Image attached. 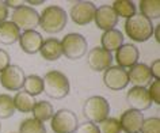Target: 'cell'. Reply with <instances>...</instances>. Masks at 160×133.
<instances>
[{
    "label": "cell",
    "instance_id": "1",
    "mask_svg": "<svg viewBox=\"0 0 160 133\" xmlns=\"http://www.w3.org/2000/svg\"><path fill=\"white\" fill-rule=\"evenodd\" d=\"M68 22L65 10L60 6H48L39 15V25L48 34H57L64 30Z\"/></svg>",
    "mask_w": 160,
    "mask_h": 133
},
{
    "label": "cell",
    "instance_id": "2",
    "mask_svg": "<svg viewBox=\"0 0 160 133\" xmlns=\"http://www.w3.org/2000/svg\"><path fill=\"white\" fill-rule=\"evenodd\" d=\"M43 82V92L53 99H62L69 94L71 86L69 80L62 72L60 71H49L42 78Z\"/></svg>",
    "mask_w": 160,
    "mask_h": 133
},
{
    "label": "cell",
    "instance_id": "3",
    "mask_svg": "<svg viewBox=\"0 0 160 133\" xmlns=\"http://www.w3.org/2000/svg\"><path fill=\"white\" fill-rule=\"evenodd\" d=\"M153 25L141 14H134L125 22V33L134 42H145L153 34Z\"/></svg>",
    "mask_w": 160,
    "mask_h": 133
},
{
    "label": "cell",
    "instance_id": "4",
    "mask_svg": "<svg viewBox=\"0 0 160 133\" xmlns=\"http://www.w3.org/2000/svg\"><path fill=\"white\" fill-rule=\"evenodd\" d=\"M83 114H84V117L88 120V122L99 124L109 117L110 103L107 102L106 98H103L101 95L90 96V98L84 102Z\"/></svg>",
    "mask_w": 160,
    "mask_h": 133
},
{
    "label": "cell",
    "instance_id": "5",
    "mask_svg": "<svg viewBox=\"0 0 160 133\" xmlns=\"http://www.w3.org/2000/svg\"><path fill=\"white\" fill-rule=\"evenodd\" d=\"M61 43V50L62 54L69 60H79L87 53L88 49V42L83 37L82 34L78 33H69L62 38Z\"/></svg>",
    "mask_w": 160,
    "mask_h": 133
},
{
    "label": "cell",
    "instance_id": "6",
    "mask_svg": "<svg viewBox=\"0 0 160 133\" xmlns=\"http://www.w3.org/2000/svg\"><path fill=\"white\" fill-rule=\"evenodd\" d=\"M50 126L54 133H75L79 126L78 115L68 109L56 111L50 120Z\"/></svg>",
    "mask_w": 160,
    "mask_h": 133
},
{
    "label": "cell",
    "instance_id": "7",
    "mask_svg": "<svg viewBox=\"0 0 160 133\" xmlns=\"http://www.w3.org/2000/svg\"><path fill=\"white\" fill-rule=\"evenodd\" d=\"M11 22L18 27L19 30H35L39 25V14L30 6H22L14 10L11 15Z\"/></svg>",
    "mask_w": 160,
    "mask_h": 133
},
{
    "label": "cell",
    "instance_id": "8",
    "mask_svg": "<svg viewBox=\"0 0 160 133\" xmlns=\"http://www.w3.org/2000/svg\"><path fill=\"white\" fill-rule=\"evenodd\" d=\"M25 71L19 65H10L0 74V84L8 91H19L25 83Z\"/></svg>",
    "mask_w": 160,
    "mask_h": 133
},
{
    "label": "cell",
    "instance_id": "9",
    "mask_svg": "<svg viewBox=\"0 0 160 133\" xmlns=\"http://www.w3.org/2000/svg\"><path fill=\"white\" fill-rule=\"evenodd\" d=\"M95 11H97V6L92 2H76L71 7L69 17L73 23L79 26H84L94 21Z\"/></svg>",
    "mask_w": 160,
    "mask_h": 133
},
{
    "label": "cell",
    "instance_id": "10",
    "mask_svg": "<svg viewBox=\"0 0 160 133\" xmlns=\"http://www.w3.org/2000/svg\"><path fill=\"white\" fill-rule=\"evenodd\" d=\"M103 83L107 88H110L113 91L123 90L129 84L128 71L118 65H111L103 74Z\"/></svg>",
    "mask_w": 160,
    "mask_h": 133
},
{
    "label": "cell",
    "instance_id": "11",
    "mask_svg": "<svg viewBox=\"0 0 160 133\" xmlns=\"http://www.w3.org/2000/svg\"><path fill=\"white\" fill-rule=\"evenodd\" d=\"M87 63H88V65L92 71L102 72L111 67V64H113V56H111L110 52L102 49L101 46H95L87 54Z\"/></svg>",
    "mask_w": 160,
    "mask_h": 133
},
{
    "label": "cell",
    "instance_id": "12",
    "mask_svg": "<svg viewBox=\"0 0 160 133\" xmlns=\"http://www.w3.org/2000/svg\"><path fill=\"white\" fill-rule=\"evenodd\" d=\"M126 100L129 103L130 109L133 110H137V111H144V110H148L151 106H152V99L149 94H148L147 88L145 87H132L126 94Z\"/></svg>",
    "mask_w": 160,
    "mask_h": 133
},
{
    "label": "cell",
    "instance_id": "13",
    "mask_svg": "<svg viewBox=\"0 0 160 133\" xmlns=\"http://www.w3.org/2000/svg\"><path fill=\"white\" fill-rule=\"evenodd\" d=\"M94 21L97 23L98 29L107 31V30L114 29V27L117 26L118 17L115 15L114 10L111 8V6L103 4V6L97 7V11H95V15H94Z\"/></svg>",
    "mask_w": 160,
    "mask_h": 133
},
{
    "label": "cell",
    "instance_id": "14",
    "mask_svg": "<svg viewBox=\"0 0 160 133\" xmlns=\"http://www.w3.org/2000/svg\"><path fill=\"white\" fill-rule=\"evenodd\" d=\"M119 125H121V130L125 133H140L142 121H144V114L141 111L133 110H125L121 114V118L118 120Z\"/></svg>",
    "mask_w": 160,
    "mask_h": 133
},
{
    "label": "cell",
    "instance_id": "15",
    "mask_svg": "<svg viewBox=\"0 0 160 133\" xmlns=\"http://www.w3.org/2000/svg\"><path fill=\"white\" fill-rule=\"evenodd\" d=\"M140 52L133 43H123L119 49L115 50V60L118 67L121 68H132L138 63Z\"/></svg>",
    "mask_w": 160,
    "mask_h": 133
},
{
    "label": "cell",
    "instance_id": "16",
    "mask_svg": "<svg viewBox=\"0 0 160 133\" xmlns=\"http://www.w3.org/2000/svg\"><path fill=\"white\" fill-rule=\"evenodd\" d=\"M128 79L129 83L134 84L136 87H145L152 82V76L149 67L144 63H137L128 71Z\"/></svg>",
    "mask_w": 160,
    "mask_h": 133
},
{
    "label": "cell",
    "instance_id": "17",
    "mask_svg": "<svg viewBox=\"0 0 160 133\" xmlns=\"http://www.w3.org/2000/svg\"><path fill=\"white\" fill-rule=\"evenodd\" d=\"M19 45H21L22 50L27 54H34L38 53L39 49H41V45L43 42L42 35L35 30H27L23 31L19 37Z\"/></svg>",
    "mask_w": 160,
    "mask_h": 133
},
{
    "label": "cell",
    "instance_id": "18",
    "mask_svg": "<svg viewBox=\"0 0 160 133\" xmlns=\"http://www.w3.org/2000/svg\"><path fill=\"white\" fill-rule=\"evenodd\" d=\"M101 43H102V46H101L102 49L111 53L113 50H117L123 45V34L117 29L107 30L102 34Z\"/></svg>",
    "mask_w": 160,
    "mask_h": 133
},
{
    "label": "cell",
    "instance_id": "19",
    "mask_svg": "<svg viewBox=\"0 0 160 133\" xmlns=\"http://www.w3.org/2000/svg\"><path fill=\"white\" fill-rule=\"evenodd\" d=\"M39 53L48 61H56L62 56L61 43L57 38H48L42 42Z\"/></svg>",
    "mask_w": 160,
    "mask_h": 133
},
{
    "label": "cell",
    "instance_id": "20",
    "mask_svg": "<svg viewBox=\"0 0 160 133\" xmlns=\"http://www.w3.org/2000/svg\"><path fill=\"white\" fill-rule=\"evenodd\" d=\"M21 37V30L11 21L0 23V43L3 45H12Z\"/></svg>",
    "mask_w": 160,
    "mask_h": 133
},
{
    "label": "cell",
    "instance_id": "21",
    "mask_svg": "<svg viewBox=\"0 0 160 133\" xmlns=\"http://www.w3.org/2000/svg\"><path fill=\"white\" fill-rule=\"evenodd\" d=\"M138 6L140 14L151 22L160 18V0H141Z\"/></svg>",
    "mask_w": 160,
    "mask_h": 133
},
{
    "label": "cell",
    "instance_id": "22",
    "mask_svg": "<svg viewBox=\"0 0 160 133\" xmlns=\"http://www.w3.org/2000/svg\"><path fill=\"white\" fill-rule=\"evenodd\" d=\"M14 100V106H15V110H19L22 113H30L33 111V107L37 100L34 99V96L29 95L27 92L25 91H19L15 94V96L12 98Z\"/></svg>",
    "mask_w": 160,
    "mask_h": 133
},
{
    "label": "cell",
    "instance_id": "23",
    "mask_svg": "<svg viewBox=\"0 0 160 133\" xmlns=\"http://www.w3.org/2000/svg\"><path fill=\"white\" fill-rule=\"evenodd\" d=\"M54 114L53 106L52 103H49L48 100H39L35 102L34 107H33V118H35L39 122H45V121L52 120V117Z\"/></svg>",
    "mask_w": 160,
    "mask_h": 133
},
{
    "label": "cell",
    "instance_id": "24",
    "mask_svg": "<svg viewBox=\"0 0 160 133\" xmlns=\"http://www.w3.org/2000/svg\"><path fill=\"white\" fill-rule=\"evenodd\" d=\"M23 90L31 96L39 95L43 92V82L42 78L38 75H29L25 78V83H23Z\"/></svg>",
    "mask_w": 160,
    "mask_h": 133
},
{
    "label": "cell",
    "instance_id": "25",
    "mask_svg": "<svg viewBox=\"0 0 160 133\" xmlns=\"http://www.w3.org/2000/svg\"><path fill=\"white\" fill-rule=\"evenodd\" d=\"M117 17L122 18H130L136 14V4L130 0H115L111 6Z\"/></svg>",
    "mask_w": 160,
    "mask_h": 133
},
{
    "label": "cell",
    "instance_id": "26",
    "mask_svg": "<svg viewBox=\"0 0 160 133\" xmlns=\"http://www.w3.org/2000/svg\"><path fill=\"white\" fill-rule=\"evenodd\" d=\"M19 133H46V128L35 118H26L19 125Z\"/></svg>",
    "mask_w": 160,
    "mask_h": 133
},
{
    "label": "cell",
    "instance_id": "27",
    "mask_svg": "<svg viewBox=\"0 0 160 133\" xmlns=\"http://www.w3.org/2000/svg\"><path fill=\"white\" fill-rule=\"evenodd\" d=\"M15 113L14 100L8 94H0V120H7Z\"/></svg>",
    "mask_w": 160,
    "mask_h": 133
},
{
    "label": "cell",
    "instance_id": "28",
    "mask_svg": "<svg viewBox=\"0 0 160 133\" xmlns=\"http://www.w3.org/2000/svg\"><path fill=\"white\" fill-rule=\"evenodd\" d=\"M99 133H121V125L117 118L113 117H107L106 120H103L102 122H99L98 125Z\"/></svg>",
    "mask_w": 160,
    "mask_h": 133
},
{
    "label": "cell",
    "instance_id": "29",
    "mask_svg": "<svg viewBox=\"0 0 160 133\" xmlns=\"http://www.w3.org/2000/svg\"><path fill=\"white\" fill-rule=\"evenodd\" d=\"M140 133H160V120L158 117L144 118Z\"/></svg>",
    "mask_w": 160,
    "mask_h": 133
},
{
    "label": "cell",
    "instance_id": "30",
    "mask_svg": "<svg viewBox=\"0 0 160 133\" xmlns=\"http://www.w3.org/2000/svg\"><path fill=\"white\" fill-rule=\"evenodd\" d=\"M148 94H149L152 102L159 105L160 103V80H153V82H151L149 87L147 88Z\"/></svg>",
    "mask_w": 160,
    "mask_h": 133
},
{
    "label": "cell",
    "instance_id": "31",
    "mask_svg": "<svg viewBox=\"0 0 160 133\" xmlns=\"http://www.w3.org/2000/svg\"><path fill=\"white\" fill-rule=\"evenodd\" d=\"M75 133H99V129H98V125L97 124H92V122H84L82 125H79L76 128Z\"/></svg>",
    "mask_w": 160,
    "mask_h": 133
},
{
    "label": "cell",
    "instance_id": "32",
    "mask_svg": "<svg viewBox=\"0 0 160 133\" xmlns=\"http://www.w3.org/2000/svg\"><path fill=\"white\" fill-rule=\"evenodd\" d=\"M10 65V54L6 50L0 49V74Z\"/></svg>",
    "mask_w": 160,
    "mask_h": 133
},
{
    "label": "cell",
    "instance_id": "33",
    "mask_svg": "<svg viewBox=\"0 0 160 133\" xmlns=\"http://www.w3.org/2000/svg\"><path fill=\"white\" fill-rule=\"evenodd\" d=\"M149 71H151V76L155 78V80H160V60L159 59H156L155 61L151 64Z\"/></svg>",
    "mask_w": 160,
    "mask_h": 133
},
{
    "label": "cell",
    "instance_id": "34",
    "mask_svg": "<svg viewBox=\"0 0 160 133\" xmlns=\"http://www.w3.org/2000/svg\"><path fill=\"white\" fill-rule=\"evenodd\" d=\"M7 18H8V7L6 6L4 2L0 0V23L6 22Z\"/></svg>",
    "mask_w": 160,
    "mask_h": 133
},
{
    "label": "cell",
    "instance_id": "35",
    "mask_svg": "<svg viewBox=\"0 0 160 133\" xmlns=\"http://www.w3.org/2000/svg\"><path fill=\"white\" fill-rule=\"evenodd\" d=\"M4 3L8 8L11 7V8H14V10H17V8H19V7L23 6V2H21V0H7V2H4Z\"/></svg>",
    "mask_w": 160,
    "mask_h": 133
},
{
    "label": "cell",
    "instance_id": "36",
    "mask_svg": "<svg viewBox=\"0 0 160 133\" xmlns=\"http://www.w3.org/2000/svg\"><path fill=\"white\" fill-rule=\"evenodd\" d=\"M156 39V42H160V26H155L153 27V34H152Z\"/></svg>",
    "mask_w": 160,
    "mask_h": 133
},
{
    "label": "cell",
    "instance_id": "37",
    "mask_svg": "<svg viewBox=\"0 0 160 133\" xmlns=\"http://www.w3.org/2000/svg\"><path fill=\"white\" fill-rule=\"evenodd\" d=\"M27 3L30 6H38V4H43V0H29Z\"/></svg>",
    "mask_w": 160,
    "mask_h": 133
},
{
    "label": "cell",
    "instance_id": "38",
    "mask_svg": "<svg viewBox=\"0 0 160 133\" xmlns=\"http://www.w3.org/2000/svg\"><path fill=\"white\" fill-rule=\"evenodd\" d=\"M0 129H2V125H0Z\"/></svg>",
    "mask_w": 160,
    "mask_h": 133
}]
</instances>
